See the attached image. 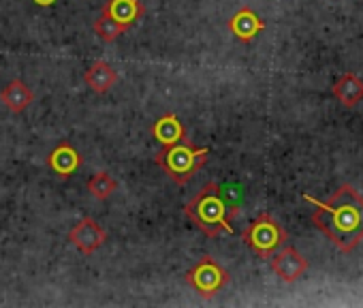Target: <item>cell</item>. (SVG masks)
I'll list each match as a JSON object with an SVG mask.
<instances>
[{
    "mask_svg": "<svg viewBox=\"0 0 363 308\" xmlns=\"http://www.w3.org/2000/svg\"><path fill=\"white\" fill-rule=\"evenodd\" d=\"M303 199L316 206L312 223L340 251H352L363 240V197L352 187H340L329 202L310 195H303Z\"/></svg>",
    "mask_w": 363,
    "mask_h": 308,
    "instance_id": "cell-1",
    "label": "cell"
},
{
    "mask_svg": "<svg viewBox=\"0 0 363 308\" xmlns=\"http://www.w3.org/2000/svg\"><path fill=\"white\" fill-rule=\"evenodd\" d=\"M238 208L227 202L223 189L216 182H208L184 208L189 221L197 225L201 233L208 238H216L223 231L233 233V219L238 216Z\"/></svg>",
    "mask_w": 363,
    "mask_h": 308,
    "instance_id": "cell-2",
    "label": "cell"
},
{
    "mask_svg": "<svg viewBox=\"0 0 363 308\" xmlns=\"http://www.w3.org/2000/svg\"><path fill=\"white\" fill-rule=\"evenodd\" d=\"M210 148H197L189 137L173 145H162V150L156 152V165L162 167V172L179 187L193 180V176L208 163Z\"/></svg>",
    "mask_w": 363,
    "mask_h": 308,
    "instance_id": "cell-3",
    "label": "cell"
},
{
    "mask_svg": "<svg viewBox=\"0 0 363 308\" xmlns=\"http://www.w3.org/2000/svg\"><path fill=\"white\" fill-rule=\"evenodd\" d=\"M244 244L259 257L269 259L284 242H286V231L284 227L267 212H261L244 231H242Z\"/></svg>",
    "mask_w": 363,
    "mask_h": 308,
    "instance_id": "cell-4",
    "label": "cell"
},
{
    "mask_svg": "<svg viewBox=\"0 0 363 308\" xmlns=\"http://www.w3.org/2000/svg\"><path fill=\"white\" fill-rule=\"evenodd\" d=\"M231 280L229 270H225L212 255H203L189 272L186 282L206 299L214 297L218 291H223Z\"/></svg>",
    "mask_w": 363,
    "mask_h": 308,
    "instance_id": "cell-5",
    "label": "cell"
},
{
    "mask_svg": "<svg viewBox=\"0 0 363 308\" xmlns=\"http://www.w3.org/2000/svg\"><path fill=\"white\" fill-rule=\"evenodd\" d=\"M107 231L92 219V216H86L82 219L71 231H69V242L84 255H92L96 253L105 242H107Z\"/></svg>",
    "mask_w": 363,
    "mask_h": 308,
    "instance_id": "cell-6",
    "label": "cell"
},
{
    "mask_svg": "<svg viewBox=\"0 0 363 308\" xmlns=\"http://www.w3.org/2000/svg\"><path fill=\"white\" fill-rule=\"evenodd\" d=\"M48 167L60 178L67 180L71 178L84 163V157L79 154V150L75 145H71L69 141H60L50 154H48Z\"/></svg>",
    "mask_w": 363,
    "mask_h": 308,
    "instance_id": "cell-7",
    "label": "cell"
},
{
    "mask_svg": "<svg viewBox=\"0 0 363 308\" xmlns=\"http://www.w3.org/2000/svg\"><path fill=\"white\" fill-rule=\"evenodd\" d=\"M272 270L284 282H295L297 278H301L308 272V259L301 253H297L293 246H286V248H282L280 253L274 255Z\"/></svg>",
    "mask_w": 363,
    "mask_h": 308,
    "instance_id": "cell-8",
    "label": "cell"
},
{
    "mask_svg": "<svg viewBox=\"0 0 363 308\" xmlns=\"http://www.w3.org/2000/svg\"><path fill=\"white\" fill-rule=\"evenodd\" d=\"M229 31L231 35L242 41V43H250L259 33L265 31V22L250 9V7H242L240 11H235L229 20Z\"/></svg>",
    "mask_w": 363,
    "mask_h": 308,
    "instance_id": "cell-9",
    "label": "cell"
},
{
    "mask_svg": "<svg viewBox=\"0 0 363 308\" xmlns=\"http://www.w3.org/2000/svg\"><path fill=\"white\" fill-rule=\"evenodd\" d=\"M101 13L116 20L124 28H130L137 20L145 16V5L141 0H107Z\"/></svg>",
    "mask_w": 363,
    "mask_h": 308,
    "instance_id": "cell-10",
    "label": "cell"
},
{
    "mask_svg": "<svg viewBox=\"0 0 363 308\" xmlns=\"http://www.w3.org/2000/svg\"><path fill=\"white\" fill-rule=\"evenodd\" d=\"M150 133L162 145H173V143H179V141H184L189 137L184 122H182L175 114H162L152 124V131Z\"/></svg>",
    "mask_w": 363,
    "mask_h": 308,
    "instance_id": "cell-11",
    "label": "cell"
},
{
    "mask_svg": "<svg viewBox=\"0 0 363 308\" xmlns=\"http://www.w3.org/2000/svg\"><path fill=\"white\" fill-rule=\"evenodd\" d=\"M0 101L5 103V107L11 111V114H22L26 111L33 101H35V94L33 90L26 86V82L22 79H11L3 90H0Z\"/></svg>",
    "mask_w": 363,
    "mask_h": 308,
    "instance_id": "cell-12",
    "label": "cell"
},
{
    "mask_svg": "<svg viewBox=\"0 0 363 308\" xmlns=\"http://www.w3.org/2000/svg\"><path fill=\"white\" fill-rule=\"evenodd\" d=\"M84 82L88 84V88L96 94H105L109 92L116 84H118V73L116 69L105 62V60H96L84 75Z\"/></svg>",
    "mask_w": 363,
    "mask_h": 308,
    "instance_id": "cell-13",
    "label": "cell"
},
{
    "mask_svg": "<svg viewBox=\"0 0 363 308\" xmlns=\"http://www.w3.org/2000/svg\"><path fill=\"white\" fill-rule=\"evenodd\" d=\"M333 94L344 107H354L359 101H363V79L352 73H344L335 82Z\"/></svg>",
    "mask_w": 363,
    "mask_h": 308,
    "instance_id": "cell-14",
    "label": "cell"
},
{
    "mask_svg": "<svg viewBox=\"0 0 363 308\" xmlns=\"http://www.w3.org/2000/svg\"><path fill=\"white\" fill-rule=\"evenodd\" d=\"M88 191L92 193L94 199L105 202V199H109L118 191V180L111 174H107V172H96L88 180Z\"/></svg>",
    "mask_w": 363,
    "mask_h": 308,
    "instance_id": "cell-15",
    "label": "cell"
},
{
    "mask_svg": "<svg viewBox=\"0 0 363 308\" xmlns=\"http://www.w3.org/2000/svg\"><path fill=\"white\" fill-rule=\"evenodd\" d=\"M94 33H96V37L103 41V43H113L118 37H122L128 28H124L122 24H118L116 20H111V18H107V16H103L101 13V18L99 20H94Z\"/></svg>",
    "mask_w": 363,
    "mask_h": 308,
    "instance_id": "cell-16",
    "label": "cell"
},
{
    "mask_svg": "<svg viewBox=\"0 0 363 308\" xmlns=\"http://www.w3.org/2000/svg\"><path fill=\"white\" fill-rule=\"evenodd\" d=\"M35 5H39V7H52L56 0H33Z\"/></svg>",
    "mask_w": 363,
    "mask_h": 308,
    "instance_id": "cell-17",
    "label": "cell"
}]
</instances>
